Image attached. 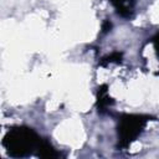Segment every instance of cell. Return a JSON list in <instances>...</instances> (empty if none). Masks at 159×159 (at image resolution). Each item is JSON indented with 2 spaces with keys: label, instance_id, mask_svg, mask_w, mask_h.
I'll return each mask as SVG.
<instances>
[{
  "label": "cell",
  "instance_id": "cell-1",
  "mask_svg": "<svg viewBox=\"0 0 159 159\" xmlns=\"http://www.w3.org/2000/svg\"><path fill=\"white\" fill-rule=\"evenodd\" d=\"M42 138L29 127H14L11 128L2 139V145L6 153L14 158L29 157L36 154Z\"/></svg>",
  "mask_w": 159,
  "mask_h": 159
},
{
  "label": "cell",
  "instance_id": "cell-2",
  "mask_svg": "<svg viewBox=\"0 0 159 159\" xmlns=\"http://www.w3.org/2000/svg\"><path fill=\"white\" fill-rule=\"evenodd\" d=\"M149 120L143 114H124L118 124V148H127L143 132Z\"/></svg>",
  "mask_w": 159,
  "mask_h": 159
},
{
  "label": "cell",
  "instance_id": "cell-3",
  "mask_svg": "<svg viewBox=\"0 0 159 159\" xmlns=\"http://www.w3.org/2000/svg\"><path fill=\"white\" fill-rule=\"evenodd\" d=\"M135 0H111L113 6L116 7L117 12L122 15L123 17H129L133 12V6H134Z\"/></svg>",
  "mask_w": 159,
  "mask_h": 159
},
{
  "label": "cell",
  "instance_id": "cell-4",
  "mask_svg": "<svg viewBox=\"0 0 159 159\" xmlns=\"http://www.w3.org/2000/svg\"><path fill=\"white\" fill-rule=\"evenodd\" d=\"M36 155L41 157V158H56V157H58V153L55 150V148L50 144L48 140L42 139L40 147L36 152Z\"/></svg>",
  "mask_w": 159,
  "mask_h": 159
},
{
  "label": "cell",
  "instance_id": "cell-5",
  "mask_svg": "<svg viewBox=\"0 0 159 159\" xmlns=\"http://www.w3.org/2000/svg\"><path fill=\"white\" fill-rule=\"evenodd\" d=\"M111 104H112V99H111V97L108 96L107 86H101V87L98 88V101H97L98 111L103 112V111L107 109Z\"/></svg>",
  "mask_w": 159,
  "mask_h": 159
},
{
  "label": "cell",
  "instance_id": "cell-6",
  "mask_svg": "<svg viewBox=\"0 0 159 159\" xmlns=\"http://www.w3.org/2000/svg\"><path fill=\"white\" fill-rule=\"evenodd\" d=\"M152 43H153L154 50H155V52H157V55H158V57H159V32L155 34V36L152 39Z\"/></svg>",
  "mask_w": 159,
  "mask_h": 159
}]
</instances>
